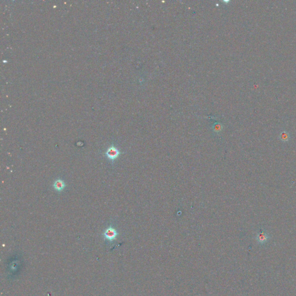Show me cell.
Instances as JSON below:
<instances>
[{
  "label": "cell",
  "instance_id": "6da1fadb",
  "mask_svg": "<svg viewBox=\"0 0 296 296\" xmlns=\"http://www.w3.org/2000/svg\"><path fill=\"white\" fill-rule=\"evenodd\" d=\"M120 153H121L116 147L114 145H112L108 148V149L105 153V155L110 160L113 161L119 157Z\"/></svg>",
  "mask_w": 296,
  "mask_h": 296
},
{
  "label": "cell",
  "instance_id": "7a4b0ae2",
  "mask_svg": "<svg viewBox=\"0 0 296 296\" xmlns=\"http://www.w3.org/2000/svg\"><path fill=\"white\" fill-rule=\"evenodd\" d=\"M103 236L105 239L110 241H113L118 236V232L113 227L110 226L105 230Z\"/></svg>",
  "mask_w": 296,
  "mask_h": 296
},
{
  "label": "cell",
  "instance_id": "3957f363",
  "mask_svg": "<svg viewBox=\"0 0 296 296\" xmlns=\"http://www.w3.org/2000/svg\"><path fill=\"white\" fill-rule=\"evenodd\" d=\"M66 186V185L64 181H62L61 179H57V180H56L54 182L53 185V186L54 190L58 192H62V190L64 189Z\"/></svg>",
  "mask_w": 296,
  "mask_h": 296
},
{
  "label": "cell",
  "instance_id": "277c9868",
  "mask_svg": "<svg viewBox=\"0 0 296 296\" xmlns=\"http://www.w3.org/2000/svg\"><path fill=\"white\" fill-rule=\"evenodd\" d=\"M268 239V236L267 234L264 233V232H261V233L259 234L257 236V240L259 242L263 243L265 242Z\"/></svg>",
  "mask_w": 296,
  "mask_h": 296
},
{
  "label": "cell",
  "instance_id": "5b68a950",
  "mask_svg": "<svg viewBox=\"0 0 296 296\" xmlns=\"http://www.w3.org/2000/svg\"><path fill=\"white\" fill-rule=\"evenodd\" d=\"M280 138L283 141H287L289 139V135L286 131H283L280 134Z\"/></svg>",
  "mask_w": 296,
  "mask_h": 296
}]
</instances>
